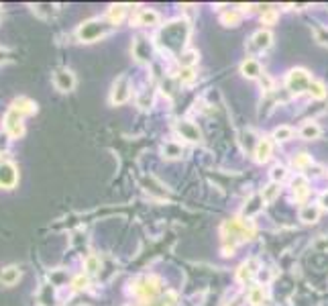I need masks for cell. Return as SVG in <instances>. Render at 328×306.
<instances>
[{"label":"cell","mask_w":328,"mask_h":306,"mask_svg":"<svg viewBox=\"0 0 328 306\" xmlns=\"http://www.w3.org/2000/svg\"><path fill=\"white\" fill-rule=\"evenodd\" d=\"M13 108L19 110L23 116H25V114H33V112H37V104H35L33 100H29V98H17V100L13 102Z\"/></svg>","instance_id":"17"},{"label":"cell","mask_w":328,"mask_h":306,"mask_svg":"<svg viewBox=\"0 0 328 306\" xmlns=\"http://www.w3.org/2000/svg\"><path fill=\"white\" fill-rule=\"evenodd\" d=\"M308 94H310L312 98H316V100H322V98H326V88H324L322 82L312 80V84L308 86Z\"/></svg>","instance_id":"22"},{"label":"cell","mask_w":328,"mask_h":306,"mask_svg":"<svg viewBox=\"0 0 328 306\" xmlns=\"http://www.w3.org/2000/svg\"><path fill=\"white\" fill-rule=\"evenodd\" d=\"M131 96V84L127 76L116 78V82L112 84V92H110V102L112 104H125Z\"/></svg>","instance_id":"5"},{"label":"cell","mask_w":328,"mask_h":306,"mask_svg":"<svg viewBox=\"0 0 328 306\" xmlns=\"http://www.w3.org/2000/svg\"><path fill=\"white\" fill-rule=\"evenodd\" d=\"M271 153H273V143H271V139L263 137V139L257 141V147H255V160H257L259 164L269 162Z\"/></svg>","instance_id":"13"},{"label":"cell","mask_w":328,"mask_h":306,"mask_svg":"<svg viewBox=\"0 0 328 306\" xmlns=\"http://www.w3.org/2000/svg\"><path fill=\"white\" fill-rule=\"evenodd\" d=\"M255 237V225L251 219H228L222 223V241L224 255H232L234 247L241 241H249Z\"/></svg>","instance_id":"1"},{"label":"cell","mask_w":328,"mask_h":306,"mask_svg":"<svg viewBox=\"0 0 328 306\" xmlns=\"http://www.w3.org/2000/svg\"><path fill=\"white\" fill-rule=\"evenodd\" d=\"M241 72H243V76H245V78H249V80L261 78V64H259L257 59L249 57V59H245L243 64H241Z\"/></svg>","instance_id":"14"},{"label":"cell","mask_w":328,"mask_h":306,"mask_svg":"<svg viewBox=\"0 0 328 306\" xmlns=\"http://www.w3.org/2000/svg\"><path fill=\"white\" fill-rule=\"evenodd\" d=\"M175 300H177L175 292H167L159 302H151L149 306H175Z\"/></svg>","instance_id":"27"},{"label":"cell","mask_w":328,"mask_h":306,"mask_svg":"<svg viewBox=\"0 0 328 306\" xmlns=\"http://www.w3.org/2000/svg\"><path fill=\"white\" fill-rule=\"evenodd\" d=\"M9 145V135H0V149H7Z\"/></svg>","instance_id":"36"},{"label":"cell","mask_w":328,"mask_h":306,"mask_svg":"<svg viewBox=\"0 0 328 306\" xmlns=\"http://www.w3.org/2000/svg\"><path fill=\"white\" fill-rule=\"evenodd\" d=\"M21 278V269L11 265V267H5L3 271H0V282H3L5 286H15Z\"/></svg>","instance_id":"16"},{"label":"cell","mask_w":328,"mask_h":306,"mask_svg":"<svg viewBox=\"0 0 328 306\" xmlns=\"http://www.w3.org/2000/svg\"><path fill=\"white\" fill-rule=\"evenodd\" d=\"M175 129H177V133L182 135V139H186V141H190V143H198V141H202V133H200V129L194 125V122H190V120H180L175 125Z\"/></svg>","instance_id":"10"},{"label":"cell","mask_w":328,"mask_h":306,"mask_svg":"<svg viewBox=\"0 0 328 306\" xmlns=\"http://www.w3.org/2000/svg\"><path fill=\"white\" fill-rule=\"evenodd\" d=\"M125 7L123 5H118V7H110V11H108V21L112 23V25H116V23H121L123 21V17H125Z\"/></svg>","instance_id":"24"},{"label":"cell","mask_w":328,"mask_h":306,"mask_svg":"<svg viewBox=\"0 0 328 306\" xmlns=\"http://www.w3.org/2000/svg\"><path fill=\"white\" fill-rule=\"evenodd\" d=\"M320 219V208L318 206H312V204H306V206H302V210H300V221H304V223H316Z\"/></svg>","instance_id":"18"},{"label":"cell","mask_w":328,"mask_h":306,"mask_svg":"<svg viewBox=\"0 0 328 306\" xmlns=\"http://www.w3.org/2000/svg\"><path fill=\"white\" fill-rule=\"evenodd\" d=\"M259 269V261L257 259H247L245 263H241V267L236 269V280L241 282V284H251L253 278H255V273Z\"/></svg>","instance_id":"9"},{"label":"cell","mask_w":328,"mask_h":306,"mask_svg":"<svg viewBox=\"0 0 328 306\" xmlns=\"http://www.w3.org/2000/svg\"><path fill=\"white\" fill-rule=\"evenodd\" d=\"M293 168H297V170H304V168H308V166H312V158L308 156V153H300V156H295L293 158Z\"/></svg>","instance_id":"26"},{"label":"cell","mask_w":328,"mask_h":306,"mask_svg":"<svg viewBox=\"0 0 328 306\" xmlns=\"http://www.w3.org/2000/svg\"><path fill=\"white\" fill-rule=\"evenodd\" d=\"M5 129H7V135L11 137H21L25 133V127H23V114L15 108H11L5 116Z\"/></svg>","instance_id":"6"},{"label":"cell","mask_w":328,"mask_h":306,"mask_svg":"<svg viewBox=\"0 0 328 306\" xmlns=\"http://www.w3.org/2000/svg\"><path fill=\"white\" fill-rule=\"evenodd\" d=\"M88 286V278H84V275H78V278L74 280V288L76 290H82V288H86Z\"/></svg>","instance_id":"34"},{"label":"cell","mask_w":328,"mask_h":306,"mask_svg":"<svg viewBox=\"0 0 328 306\" xmlns=\"http://www.w3.org/2000/svg\"><path fill=\"white\" fill-rule=\"evenodd\" d=\"M291 190H293V196H295L297 202H304L308 198V194H310V184H308V180L304 176H295L291 180Z\"/></svg>","instance_id":"12"},{"label":"cell","mask_w":328,"mask_h":306,"mask_svg":"<svg viewBox=\"0 0 328 306\" xmlns=\"http://www.w3.org/2000/svg\"><path fill=\"white\" fill-rule=\"evenodd\" d=\"M277 196H279V184H275V182H271L269 186L263 188V192H261V200L263 202H273Z\"/></svg>","instance_id":"20"},{"label":"cell","mask_w":328,"mask_h":306,"mask_svg":"<svg viewBox=\"0 0 328 306\" xmlns=\"http://www.w3.org/2000/svg\"><path fill=\"white\" fill-rule=\"evenodd\" d=\"M19 180V172L15 164L3 162L0 164V188H15V184Z\"/></svg>","instance_id":"8"},{"label":"cell","mask_w":328,"mask_h":306,"mask_svg":"<svg viewBox=\"0 0 328 306\" xmlns=\"http://www.w3.org/2000/svg\"><path fill=\"white\" fill-rule=\"evenodd\" d=\"M271 43H273V35L267 29H259V31H255L251 41H249V49L251 51H265V49L271 47Z\"/></svg>","instance_id":"7"},{"label":"cell","mask_w":328,"mask_h":306,"mask_svg":"<svg viewBox=\"0 0 328 306\" xmlns=\"http://www.w3.org/2000/svg\"><path fill=\"white\" fill-rule=\"evenodd\" d=\"M86 269H88V273H96L100 269V259L96 255H88L86 257Z\"/></svg>","instance_id":"28"},{"label":"cell","mask_w":328,"mask_h":306,"mask_svg":"<svg viewBox=\"0 0 328 306\" xmlns=\"http://www.w3.org/2000/svg\"><path fill=\"white\" fill-rule=\"evenodd\" d=\"M285 176H287V172H285L283 166H275L271 170V182H275V184H279L281 180H285Z\"/></svg>","instance_id":"32"},{"label":"cell","mask_w":328,"mask_h":306,"mask_svg":"<svg viewBox=\"0 0 328 306\" xmlns=\"http://www.w3.org/2000/svg\"><path fill=\"white\" fill-rule=\"evenodd\" d=\"M320 206H322L324 210H328V192H324V194L320 196Z\"/></svg>","instance_id":"35"},{"label":"cell","mask_w":328,"mask_h":306,"mask_svg":"<svg viewBox=\"0 0 328 306\" xmlns=\"http://www.w3.org/2000/svg\"><path fill=\"white\" fill-rule=\"evenodd\" d=\"M161 288V280L155 278V275H143L133 284V292L141 298V300H153L157 296Z\"/></svg>","instance_id":"3"},{"label":"cell","mask_w":328,"mask_h":306,"mask_svg":"<svg viewBox=\"0 0 328 306\" xmlns=\"http://www.w3.org/2000/svg\"><path fill=\"white\" fill-rule=\"evenodd\" d=\"M196 80V74H194V68H184L180 72V82L182 84H192Z\"/></svg>","instance_id":"31"},{"label":"cell","mask_w":328,"mask_h":306,"mask_svg":"<svg viewBox=\"0 0 328 306\" xmlns=\"http://www.w3.org/2000/svg\"><path fill=\"white\" fill-rule=\"evenodd\" d=\"M275 21H277V11H273V9L263 11V15H261V23L263 25H273Z\"/></svg>","instance_id":"29"},{"label":"cell","mask_w":328,"mask_h":306,"mask_svg":"<svg viewBox=\"0 0 328 306\" xmlns=\"http://www.w3.org/2000/svg\"><path fill=\"white\" fill-rule=\"evenodd\" d=\"M165 156L167 158H177V156H182V149L177 145H173V143H167L165 145Z\"/></svg>","instance_id":"33"},{"label":"cell","mask_w":328,"mask_h":306,"mask_svg":"<svg viewBox=\"0 0 328 306\" xmlns=\"http://www.w3.org/2000/svg\"><path fill=\"white\" fill-rule=\"evenodd\" d=\"M198 61V51H194V49H190V51H186V53H182L180 55V64H182V68H192L194 64Z\"/></svg>","instance_id":"25"},{"label":"cell","mask_w":328,"mask_h":306,"mask_svg":"<svg viewBox=\"0 0 328 306\" xmlns=\"http://www.w3.org/2000/svg\"><path fill=\"white\" fill-rule=\"evenodd\" d=\"M310 84H312V78H310V74H308L306 70H302V68L291 70V72L287 74V80H285L287 90L291 92V94H295V96H300V94H304V92H308V86H310Z\"/></svg>","instance_id":"4"},{"label":"cell","mask_w":328,"mask_h":306,"mask_svg":"<svg viewBox=\"0 0 328 306\" xmlns=\"http://www.w3.org/2000/svg\"><path fill=\"white\" fill-rule=\"evenodd\" d=\"M53 84H55L57 90L70 92V90H74V86H76V78H74V74H72L70 70H57V72L53 74Z\"/></svg>","instance_id":"11"},{"label":"cell","mask_w":328,"mask_h":306,"mask_svg":"<svg viewBox=\"0 0 328 306\" xmlns=\"http://www.w3.org/2000/svg\"><path fill=\"white\" fill-rule=\"evenodd\" d=\"M300 135L306 141H314V139L320 137V127L316 125V122H306V125L300 129Z\"/></svg>","instance_id":"19"},{"label":"cell","mask_w":328,"mask_h":306,"mask_svg":"<svg viewBox=\"0 0 328 306\" xmlns=\"http://www.w3.org/2000/svg\"><path fill=\"white\" fill-rule=\"evenodd\" d=\"M137 25H141V27H155V25H159V15L155 11H151V9H145V11H141L137 15Z\"/></svg>","instance_id":"15"},{"label":"cell","mask_w":328,"mask_h":306,"mask_svg":"<svg viewBox=\"0 0 328 306\" xmlns=\"http://www.w3.org/2000/svg\"><path fill=\"white\" fill-rule=\"evenodd\" d=\"M291 129L289 127H277L275 131H273V139H277V141H287L289 137H291Z\"/></svg>","instance_id":"30"},{"label":"cell","mask_w":328,"mask_h":306,"mask_svg":"<svg viewBox=\"0 0 328 306\" xmlns=\"http://www.w3.org/2000/svg\"><path fill=\"white\" fill-rule=\"evenodd\" d=\"M110 25H112L110 21H88L78 29V37H80V41L92 43V41H96L108 33Z\"/></svg>","instance_id":"2"},{"label":"cell","mask_w":328,"mask_h":306,"mask_svg":"<svg viewBox=\"0 0 328 306\" xmlns=\"http://www.w3.org/2000/svg\"><path fill=\"white\" fill-rule=\"evenodd\" d=\"M220 21L224 23V27H236L238 23H241V13L238 11H226L222 17H220Z\"/></svg>","instance_id":"23"},{"label":"cell","mask_w":328,"mask_h":306,"mask_svg":"<svg viewBox=\"0 0 328 306\" xmlns=\"http://www.w3.org/2000/svg\"><path fill=\"white\" fill-rule=\"evenodd\" d=\"M263 300H265V288L263 286H251V290H249V302L253 306H261Z\"/></svg>","instance_id":"21"}]
</instances>
